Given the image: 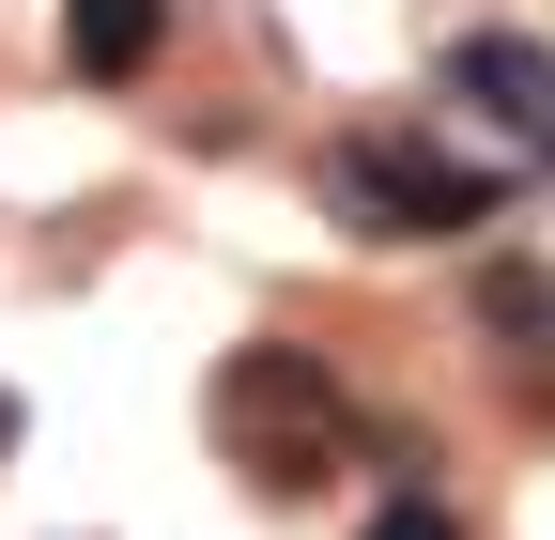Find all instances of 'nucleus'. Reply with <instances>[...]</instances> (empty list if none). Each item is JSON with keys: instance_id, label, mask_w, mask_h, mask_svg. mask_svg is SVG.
Here are the masks:
<instances>
[{"instance_id": "obj_5", "label": "nucleus", "mask_w": 555, "mask_h": 540, "mask_svg": "<svg viewBox=\"0 0 555 540\" xmlns=\"http://www.w3.org/2000/svg\"><path fill=\"white\" fill-rule=\"evenodd\" d=\"M478 340H509V371H555V279L540 262H478Z\"/></svg>"}, {"instance_id": "obj_2", "label": "nucleus", "mask_w": 555, "mask_h": 540, "mask_svg": "<svg viewBox=\"0 0 555 540\" xmlns=\"http://www.w3.org/2000/svg\"><path fill=\"white\" fill-rule=\"evenodd\" d=\"M371 417L339 401V371L324 356H294V340H247L232 371H217V448L247 463L262 494H324V463L356 448Z\"/></svg>"}, {"instance_id": "obj_3", "label": "nucleus", "mask_w": 555, "mask_h": 540, "mask_svg": "<svg viewBox=\"0 0 555 540\" xmlns=\"http://www.w3.org/2000/svg\"><path fill=\"white\" fill-rule=\"evenodd\" d=\"M448 108H478V124H509V140L555 155V47L540 31H463L448 47Z\"/></svg>"}, {"instance_id": "obj_7", "label": "nucleus", "mask_w": 555, "mask_h": 540, "mask_svg": "<svg viewBox=\"0 0 555 540\" xmlns=\"http://www.w3.org/2000/svg\"><path fill=\"white\" fill-rule=\"evenodd\" d=\"M0 463H16V386H0Z\"/></svg>"}, {"instance_id": "obj_4", "label": "nucleus", "mask_w": 555, "mask_h": 540, "mask_svg": "<svg viewBox=\"0 0 555 540\" xmlns=\"http://www.w3.org/2000/svg\"><path fill=\"white\" fill-rule=\"evenodd\" d=\"M155 47H170V0H62V62H78L93 93L155 78Z\"/></svg>"}, {"instance_id": "obj_6", "label": "nucleus", "mask_w": 555, "mask_h": 540, "mask_svg": "<svg viewBox=\"0 0 555 540\" xmlns=\"http://www.w3.org/2000/svg\"><path fill=\"white\" fill-rule=\"evenodd\" d=\"M356 540H463V525H448V510H433V494H386V510H371V525H356Z\"/></svg>"}, {"instance_id": "obj_1", "label": "nucleus", "mask_w": 555, "mask_h": 540, "mask_svg": "<svg viewBox=\"0 0 555 540\" xmlns=\"http://www.w3.org/2000/svg\"><path fill=\"white\" fill-rule=\"evenodd\" d=\"M309 201H324V232H356V247H448V232H494L509 170L448 155L433 124H339L309 155Z\"/></svg>"}]
</instances>
